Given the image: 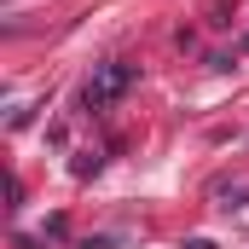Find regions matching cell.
Instances as JSON below:
<instances>
[{
	"mask_svg": "<svg viewBox=\"0 0 249 249\" xmlns=\"http://www.w3.org/2000/svg\"><path fill=\"white\" fill-rule=\"evenodd\" d=\"M133 81H139V70H133L127 58L99 64V70L87 75V87H81V110H87V116H105V110H110V105L122 99L127 87H133Z\"/></svg>",
	"mask_w": 249,
	"mask_h": 249,
	"instance_id": "cell-1",
	"label": "cell"
},
{
	"mask_svg": "<svg viewBox=\"0 0 249 249\" xmlns=\"http://www.w3.org/2000/svg\"><path fill=\"white\" fill-rule=\"evenodd\" d=\"M186 249H214V244H209V238H191V244H186Z\"/></svg>",
	"mask_w": 249,
	"mask_h": 249,
	"instance_id": "cell-2",
	"label": "cell"
}]
</instances>
